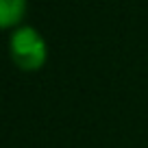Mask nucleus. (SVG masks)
Listing matches in <instances>:
<instances>
[{
  "instance_id": "f257e3e1",
  "label": "nucleus",
  "mask_w": 148,
  "mask_h": 148,
  "mask_svg": "<svg viewBox=\"0 0 148 148\" xmlns=\"http://www.w3.org/2000/svg\"><path fill=\"white\" fill-rule=\"evenodd\" d=\"M9 52L13 63L24 72H35L46 63L48 57V46L39 31L33 26H18L11 33L9 42Z\"/></svg>"
},
{
  "instance_id": "f03ea898",
  "label": "nucleus",
  "mask_w": 148,
  "mask_h": 148,
  "mask_svg": "<svg viewBox=\"0 0 148 148\" xmlns=\"http://www.w3.org/2000/svg\"><path fill=\"white\" fill-rule=\"evenodd\" d=\"M26 13V0H0V24L2 28H18Z\"/></svg>"
}]
</instances>
